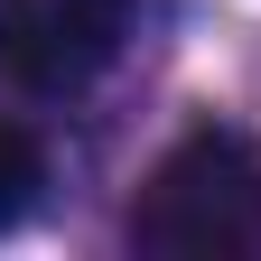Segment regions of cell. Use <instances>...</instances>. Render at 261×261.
Returning <instances> with one entry per match:
<instances>
[{
    "label": "cell",
    "instance_id": "7a4b0ae2",
    "mask_svg": "<svg viewBox=\"0 0 261 261\" xmlns=\"http://www.w3.org/2000/svg\"><path fill=\"white\" fill-rule=\"evenodd\" d=\"M140 0H0V84L19 93H75L130 38Z\"/></svg>",
    "mask_w": 261,
    "mask_h": 261
},
{
    "label": "cell",
    "instance_id": "6da1fadb",
    "mask_svg": "<svg viewBox=\"0 0 261 261\" xmlns=\"http://www.w3.org/2000/svg\"><path fill=\"white\" fill-rule=\"evenodd\" d=\"M130 243L159 261H252L261 252V140L196 121L130 196Z\"/></svg>",
    "mask_w": 261,
    "mask_h": 261
},
{
    "label": "cell",
    "instance_id": "3957f363",
    "mask_svg": "<svg viewBox=\"0 0 261 261\" xmlns=\"http://www.w3.org/2000/svg\"><path fill=\"white\" fill-rule=\"evenodd\" d=\"M38 187H47V149H38V130H28V121H0V233L38 205Z\"/></svg>",
    "mask_w": 261,
    "mask_h": 261
}]
</instances>
